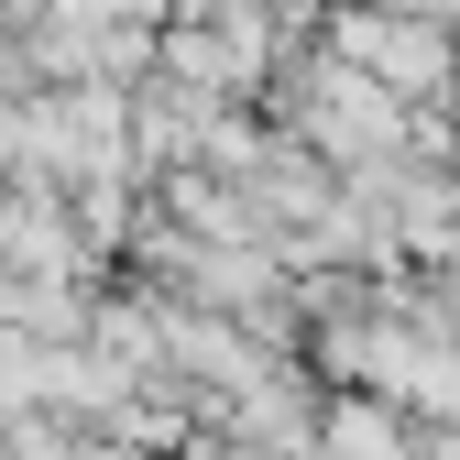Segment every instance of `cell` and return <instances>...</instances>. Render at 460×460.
Masks as SVG:
<instances>
[{
    "mask_svg": "<svg viewBox=\"0 0 460 460\" xmlns=\"http://www.w3.org/2000/svg\"><path fill=\"white\" fill-rule=\"evenodd\" d=\"M340 55H351L373 88H406V99H428L449 77V44H438L428 12H340Z\"/></svg>",
    "mask_w": 460,
    "mask_h": 460,
    "instance_id": "1",
    "label": "cell"
}]
</instances>
